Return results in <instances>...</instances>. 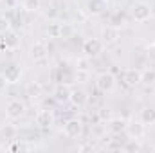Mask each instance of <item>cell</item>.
Returning <instances> with one entry per match:
<instances>
[{
  "label": "cell",
  "instance_id": "cell-1",
  "mask_svg": "<svg viewBox=\"0 0 155 153\" xmlns=\"http://www.w3.org/2000/svg\"><path fill=\"white\" fill-rule=\"evenodd\" d=\"M152 5L144 0H137L134 5H132V18L137 22V24H143V22H148L152 18Z\"/></svg>",
  "mask_w": 155,
  "mask_h": 153
},
{
  "label": "cell",
  "instance_id": "cell-2",
  "mask_svg": "<svg viewBox=\"0 0 155 153\" xmlns=\"http://www.w3.org/2000/svg\"><path fill=\"white\" fill-rule=\"evenodd\" d=\"M96 86L103 94H112L117 86V79L112 72H101L96 77Z\"/></svg>",
  "mask_w": 155,
  "mask_h": 153
},
{
  "label": "cell",
  "instance_id": "cell-3",
  "mask_svg": "<svg viewBox=\"0 0 155 153\" xmlns=\"http://www.w3.org/2000/svg\"><path fill=\"white\" fill-rule=\"evenodd\" d=\"M25 115V105L20 99H11L5 103V117L9 121H18Z\"/></svg>",
  "mask_w": 155,
  "mask_h": 153
},
{
  "label": "cell",
  "instance_id": "cell-4",
  "mask_svg": "<svg viewBox=\"0 0 155 153\" xmlns=\"http://www.w3.org/2000/svg\"><path fill=\"white\" fill-rule=\"evenodd\" d=\"M0 47L4 50H16L20 47V34L13 29L0 33Z\"/></svg>",
  "mask_w": 155,
  "mask_h": 153
},
{
  "label": "cell",
  "instance_id": "cell-5",
  "mask_svg": "<svg viewBox=\"0 0 155 153\" xmlns=\"http://www.w3.org/2000/svg\"><path fill=\"white\" fill-rule=\"evenodd\" d=\"M16 135H18V128L13 124V122H5L0 126V148L5 150L13 141H16Z\"/></svg>",
  "mask_w": 155,
  "mask_h": 153
},
{
  "label": "cell",
  "instance_id": "cell-6",
  "mask_svg": "<svg viewBox=\"0 0 155 153\" xmlns=\"http://www.w3.org/2000/svg\"><path fill=\"white\" fill-rule=\"evenodd\" d=\"M124 133H126L130 139H139V141H143V137H144V133H146V124H144L141 119H139V121H135V119L126 121Z\"/></svg>",
  "mask_w": 155,
  "mask_h": 153
},
{
  "label": "cell",
  "instance_id": "cell-7",
  "mask_svg": "<svg viewBox=\"0 0 155 153\" xmlns=\"http://www.w3.org/2000/svg\"><path fill=\"white\" fill-rule=\"evenodd\" d=\"M105 49V43L101 38H87L83 41V52L87 58H97Z\"/></svg>",
  "mask_w": 155,
  "mask_h": 153
},
{
  "label": "cell",
  "instance_id": "cell-8",
  "mask_svg": "<svg viewBox=\"0 0 155 153\" xmlns=\"http://www.w3.org/2000/svg\"><path fill=\"white\" fill-rule=\"evenodd\" d=\"M63 133H65L69 139H78V137L83 133V122H81V119H78V117L69 119V121L63 124Z\"/></svg>",
  "mask_w": 155,
  "mask_h": 153
},
{
  "label": "cell",
  "instance_id": "cell-9",
  "mask_svg": "<svg viewBox=\"0 0 155 153\" xmlns=\"http://www.w3.org/2000/svg\"><path fill=\"white\" fill-rule=\"evenodd\" d=\"M35 124L38 128H41V130L51 128L54 124V114H52V110H47V108L38 110V114L35 115Z\"/></svg>",
  "mask_w": 155,
  "mask_h": 153
},
{
  "label": "cell",
  "instance_id": "cell-10",
  "mask_svg": "<svg viewBox=\"0 0 155 153\" xmlns=\"http://www.w3.org/2000/svg\"><path fill=\"white\" fill-rule=\"evenodd\" d=\"M47 56H49V49H47V45L43 41L31 43V47H29V58L33 61H43Z\"/></svg>",
  "mask_w": 155,
  "mask_h": 153
},
{
  "label": "cell",
  "instance_id": "cell-11",
  "mask_svg": "<svg viewBox=\"0 0 155 153\" xmlns=\"http://www.w3.org/2000/svg\"><path fill=\"white\" fill-rule=\"evenodd\" d=\"M85 9L90 16H99L108 9V0H87Z\"/></svg>",
  "mask_w": 155,
  "mask_h": 153
},
{
  "label": "cell",
  "instance_id": "cell-12",
  "mask_svg": "<svg viewBox=\"0 0 155 153\" xmlns=\"http://www.w3.org/2000/svg\"><path fill=\"white\" fill-rule=\"evenodd\" d=\"M119 38H121V31L117 27H114V25L103 27V31H101V41L105 45H114Z\"/></svg>",
  "mask_w": 155,
  "mask_h": 153
},
{
  "label": "cell",
  "instance_id": "cell-13",
  "mask_svg": "<svg viewBox=\"0 0 155 153\" xmlns=\"http://www.w3.org/2000/svg\"><path fill=\"white\" fill-rule=\"evenodd\" d=\"M4 76L7 79V83H11V85H13V83H18L20 77H22V67H20L18 63H11V65L5 67Z\"/></svg>",
  "mask_w": 155,
  "mask_h": 153
},
{
  "label": "cell",
  "instance_id": "cell-14",
  "mask_svg": "<svg viewBox=\"0 0 155 153\" xmlns=\"http://www.w3.org/2000/svg\"><path fill=\"white\" fill-rule=\"evenodd\" d=\"M124 128H126V121L121 119V117H110L108 122H107V130L114 135H121L124 133Z\"/></svg>",
  "mask_w": 155,
  "mask_h": 153
},
{
  "label": "cell",
  "instance_id": "cell-15",
  "mask_svg": "<svg viewBox=\"0 0 155 153\" xmlns=\"http://www.w3.org/2000/svg\"><path fill=\"white\" fill-rule=\"evenodd\" d=\"M123 81L128 86H137L141 83V70H137V69H126L123 72Z\"/></svg>",
  "mask_w": 155,
  "mask_h": 153
},
{
  "label": "cell",
  "instance_id": "cell-16",
  "mask_svg": "<svg viewBox=\"0 0 155 153\" xmlns=\"http://www.w3.org/2000/svg\"><path fill=\"white\" fill-rule=\"evenodd\" d=\"M58 81L61 85H71L76 81V70L74 69H67V67H60L58 69Z\"/></svg>",
  "mask_w": 155,
  "mask_h": 153
},
{
  "label": "cell",
  "instance_id": "cell-17",
  "mask_svg": "<svg viewBox=\"0 0 155 153\" xmlns=\"http://www.w3.org/2000/svg\"><path fill=\"white\" fill-rule=\"evenodd\" d=\"M87 101H88V96H87L85 90H81V88H72V90H71V103H72L74 106L81 108V106H85Z\"/></svg>",
  "mask_w": 155,
  "mask_h": 153
},
{
  "label": "cell",
  "instance_id": "cell-18",
  "mask_svg": "<svg viewBox=\"0 0 155 153\" xmlns=\"http://www.w3.org/2000/svg\"><path fill=\"white\" fill-rule=\"evenodd\" d=\"M54 99H56L60 105L71 103V88H69V85H60V86L54 90Z\"/></svg>",
  "mask_w": 155,
  "mask_h": 153
},
{
  "label": "cell",
  "instance_id": "cell-19",
  "mask_svg": "<svg viewBox=\"0 0 155 153\" xmlns=\"http://www.w3.org/2000/svg\"><path fill=\"white\" fill-rule=\"evenodd\" d=\"M25 94H27L31 99H38L40 96L43 94V86L40 85L38 81H33V83H29V85L25 86Z\"/></svg>",
  "mask_w": 155,
  "mask_h": 153
},
{
  "label": "cell",
  "instance_id": "cell-20",
  "mask_svg": "<svg viewBox=\"0 0 155 153\" xmlns=\"http://www.w3.org/2000/svg\"><path fill=\"white\" fill-rule=\"evenodd\" d=\"M141 83L146 86H153L155 85V69H144L141 70Z\"/></svg>",
  "mask_w": 155,
  "mask_h": 153
},
{
  "label": "cell",
  "instance_id": "cell-21",
  "mask_svg": "<svg viewBox=\"0 0 155 153\" xmlns=\"http://www.w3.org/2000/svg\"><path fill=\"white\" fill-rule=\"evenodd\" d=\"M47 33H49L51 38H61V36H63V24H60V22H51Z\"/></svg>",
  "mask_w": 155,
  "mask_h": 153
},
{
  "label": "cell",
  "instance_id": "cell-22",
  "mask_svg": "<svg viewBox=\"0 0 155 153\" xmlns=\"http://www.w3.org/2000/svg\"><path fill=\"white\" fill-rule=\"evenodd\" d=\"M141 121L144 124H155V108H150V106L143 108L141 110Z\"/></svg>",
  "mask_w": 155,
  "mask_h": 153
},
{
  "label": "cell",
  "instance_id": "cell-23",
  "mask_svg": "<svg viewBox=\"0 0 155 153\" xmlns=\"http://www.w3.org/2000/svg\"><path fill=\"white\" fill-rule=\"evenodd\" d=\"M110 25H114V27H124L126 25V16H124V13H121V11H117L114 13L112 16H110Z\"/></svg>",
  "mask_w": 155,
  "mask_h": 153
},
{
  "label": "cell",
  "instance_id": "cell-24",
  "mask_svg": "<svg viewBox=\"0 0 155 153\" xmlns=\"http://www.w3.org/2000/svg\"><path fill=\"white\" fill-rule=\"evenodd\" d=\"M143 150V144L139 139H128V142L123 146V151H128V153H134V151H141Z\"/></svg>",
  "mask_w": 155,
  "mask_h": 153
},
{
  "label": "cell",
  "instance_id": "cell-25",
  "mask_svg": "<svg viewBox=\"0 0 155 153\" xmlns=\"http://www.w3.org/2000/svg\"><path fill=\"white\" fill-rule=\"evenodd\" d=\"M90 58H78L76 63H74V70L76 72H88L90 70V61H88Z\"/></svg>",
  "mask_w": 155,
  "mask_h": 153
},
{
  "label": "cell",
  "instance_id": "cell-26",
  "mask_svg": "<svg viewBox=\"0 0 155 153\" xmlns=\"http://www.w3.org/2000/svg\"><path fill=\"white\" fill-rule=\"evenodd\" d=\"M40 0H24V4H22V7L25 9V11H29V13H36L40 9Z\"/></svg>",
  "mask_w": 155,
  "mask_h": 153
},
{
  "label": "cell",
  "instance_id": "cell-27",
  "mask_svg": "<svg viewBox=\"0 0 155 153\" xmlns=\"http://www.w3.org/2000/svg\"><path fill=\"white\" fill-rule=\"evenodd\" d=\"M7 29H11V20L7 16H0V33H4Z\"/></svg>",
  "mask_w": 155,
  "mask_h": 153
},
{
  "label": "cell",
  "instance_id": "cell-28",
  "mask_svg": "<svg viewBox=\"0 0 155 153\" xmlns=\"http://www.w3.org/2000/svg\"><path fill=\"white\" fill-rule=\"evenodd\" d=\"M146 54H148V58H150L152 61H155V41L146 47Z\"/></svg>",
  "mask_w": 155,
  "mask_h": 153
},
{
  "label": "cell",
  "instance_id": "cell-29",
  "mask_svg": "<svg viewBox=\"0 0 155 153\" xmlns=\"http://www.w3.org/2000/svg\"><path fill=\"white\" fill-rule=\"evenodd\" d=\"M9 83H7V79H5V76L4 74H0V92L2 90H5V86H7Z\"/></svg>",
  "mask_w": 155,
  "mask_h": 153
},
{
  "label": "cell",
  "instance_id": "cell-30",
  "mask_svg": "<svg viewBox=\"0 0 155 153\" xmlns=\"http://www.w3.org/2000/svg\"><path fill=\"white\" fill-rule=\"evenodd\" d=\"M78 150H79V151H85V150H94V148H92V144H83V146H79Z\"/></svg>",
  "mask_w": 155,
  "mask_h": 153
},
{
  "label": "cell",
  "instance_id": "cell-31",
  "mask_svg": "<svg viewBox=\"0 0 155 153\" xmlns=\"http://www.w3.org/2000/svg\"><path fill=\"white\" fill-rule=\"evenodd\" d=\"M40 2H52V0H40Z\"/></svg>",
  "mask_w": 155,
  "mask_h": 153
},
{
  "label": "cell",
  "instance_id": "cell-32",
  "mask_svg": "<svg viewBox=\"0 0 155 153\" xmlns=\"http://www.w3.org/2000/svg\"><path fill=\"white\" fill-rule=\"evenodd\" d=\"M0 2H2V0H0Z\"/></svg>",
  "mask_w": 155,
  "mask_h": 153
}]
</instances>
